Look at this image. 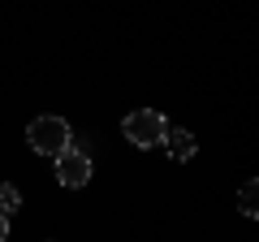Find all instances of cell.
I'll use <instances>...</instances> for the list:
<instances>
[{"instance_id": "obj_1", "label": "cell", "mask_w": 259, "mask_h": 242, "mask_svg": "<svg viewBox=\"0 0 259 242\" xmlns=\"http://www.w3.org/2000/svg\"><path fill=\"white\" fill-rule=\"evenodd\" d=\"M26 139H30V147H35L39 156H52V160H56L65 147H69V139H74V134H69L65 117H52V112H48V117H35V121H30Z\"/></svg>"}, {"instance_id": "obj_2", "label": "cell", "mask_w": 259, "mask_h": 242, "mask_svg": "<svg viewBox=\"0 0 259 242\" xmlns=\"http://www.w3.org/2000/svg\"><path fill=\"white\" fill-rule=\"evenodd\" d=\"M121 130H125V139L134 143V147H156V143H164L168 126H164V112L139 108V112H130V117L121 121Z\"/></svg>"}, {"instance_id": "obj_3", "label": "cell", "mask_w": 259, "mask_h": 242, "mask_svg": "<svg viewBox=\"0 0 259 242\" xmlns=\"http://www.w3.org/2000/svg\"><path fill=\"white\" fill-rule=\"evenodd\" d=\"M56 182L69 190H82L87 182H91V156L78 147H65L61 156H56Z\"/></svg>"}, {"instance_id": "obj_4", "label": "cell", "mask_w": 259, "mask_h": 242, "mask_svg": "<svg viewBox=\"0 0 259 242\" xmlns=\"http://www.w3.org/2000/svg\"><path fill=\"white\" fill-rule=\"evenodd\" d=\"M164 147H168V156H173V160H190L194 151H199V143H194L190 130H168L164 134Z\"/></svg>"}, {"instance_id": "obj_5", "label": "cell", "mask_w": 259, "mask_h": 242, "mask_svg": "<svg viewBox=\"0 0 259 242\" xmlns=\"http://www.w3.org/2000/svg\"><path fill=\"white\" fill-rule=\"evenodd\" d=\"M238 204H242V216H259V186H255V182H246V186H242Z\"/></svg>"}, {"instance_id": "obj_6", "label": "cell", "mask_w": 259, "mask_h": 242, "mask_svg": "<svg viewBox=\"0 0 259 242\" xmlns=\"http://www.w3.org/2000/svg\"><path fill=\"white\" fill-rule=\"evenodd\" d=\"M22 208V195H18V186H9V182H5V186H0V216H13Z\"/></svg>"}, {"instance_id": "obj_7", "label": "cell", "mask_w": 259, "mask_h": 242, "mask_svg": "<svg viewBox=\"0 0 259 242\" xmlns=\"http://www.w3.org/2000/svg\"><path fill=\"white\" fill-rule=\"evenodd\" d=\"M9 238V216H0V242Z\"/></svg>"}]
</instances>
